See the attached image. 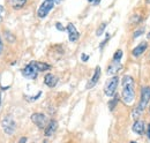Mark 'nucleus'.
Returning a JSON list of instances; mask_svg holds the SVG:
<instances>
[{
    "instance_id": "nucleus-1",
    "label": "nucleus",
    "mask_w": 150,
    "mask_h": 143,
    "mask_svg": "<svg viewBox=\"0 0 150 143\" xmlns=\"http://www.w3.org/2000/svg\"><path fill=\"white\" fill-rule=\"evenodd\" d=\"M135 84L134 79L131 75H125L122 77V99L126 104L133 103L135 98Z\"/></svg>"
},
{
    "instance_id": "nucleus-2",
    "label": "nucleus",
    "mask_w": 150,
    "mask_h": 143,
    "mask_svg": "<svg viewBox=\"0 0 150 143\" xmlns=\"http://www.w3.org/2000/svg\"><path fill=\"white\" fill-rule=\"evenodd\" d=\"M119 84V77L117 75H113L112 77L105 83V88H104V93L108 97H113L115 95V91Z\"/></svg>"
},
{
    "instance_id": "nucleus-3",
    "label": "nucleus",
    "mask_w": 150,
    "mask_h": 143,
    "mask_svg": "<svg viewBox=\"0 0 150 143\" xmlns=\"http://www.w3.org/2000/svg\"><path fill=\"white\" fill-rule=\"evenodd\" d=\"M54 5H56V2H54V1H52V0H44V1L40 4L39 8H38L37 16L39 18H46V16H47V14L53 9Z\"/></svg>"
},
{
    "instance_id": "nucleus-4",
    "label": "nucleus",
    "mask_w": 150,
    "mask_h": 143,
    "mask_svg": "<svg viewBox=\"0 0 150 143\" xmlns=\"http://www.w3.org/2000/svg\"><path fill=\"white\" fill-rule=\"evenodd\" d=\"M150 102V87L146 86V87H142L141 89V96H140V102L137 104V108H140L142 112L144 111V108L148 106Z\"/></svg>"
},
{
    "instance_id": "nucleus-5",
    "label": "nucleus",
    "mask_w": 150,
    "mask_h": 143,
    "mask_svg": "<svg viewBox=\"0 0 150 143\" xmlns=\"http://www.w3.org/2000/svg\"><path fill=\"white\" fill-rule=\"evenodd\" d=\"M1 127L4 129V132L7 134V135H12L14 132H15V128H16V125H15V121L14 119L11 117V115H7L2 119L1 121Z\"/></svg>"
},
{
    "instance_id": "nucleus-6",
    "label": "nucleus",
    "mask_w": 150,
    "mask_h": 143,
    "mask_svg": "<svg viewBox=\"0 0 150 143\" xmlns=\"http://www.w3.org/2000/svg\"><path fill=\"white\" fill-rule=\"evenodd\" d=\"M38 71L35 66V62H30L23 69H22V75L25 77V79H29V80H34L37 77Z\"/></svg>"
},
{
    "instance_id": "nucleus-7",
    "label": "nucleus",
    "mask_w": 150,
    "mask_h": 143,
    "mask_svg": "<svg viewBox=\"0 0 150 143\" xmlns=\"http://www.w3.org/2000/svg\"><path fill=\"white\" fill-rule=\"evenodd\" d=\"M31 121L37 126L38 128L46 127V125H47V118L43 113H34V114H31Z\"/></svg>"
},
{
    "instance_id": "nucleus-8",
    "label": "nucleus",
    "mask_w": 150,
    "mask_h": 143,
    "mask_svg": "<svg viewBox=\"0 0 150 143\" xmlns=\"http://www.w3.org/2000/svg\"><path fill=\"white\" fill-rule=\"evenodd\" d=\"M147 49H148V42H146V40L141 42L137 46H135L132 50V54H133V57L137 58V57H140V55H142V54L144 53L147 51Z\"/></svg>"
},
{
    "instance_id": "nucleus-9",
    "label": "nucleus",
    "mask_w": 150,
    "mask_h": 143,
    "mask_svg": "<svg viewBox=\"0 0 150 143\" xmlns=\"http://www.w3.org/2000/svg\"><path fill=\"white\" fill-rule=\"evenodd\" d=\"M66 29H67V33H68V38H69V40H71V42H76V40L79 39V37H80V34H79L77 29L75 28L74 24H73V23H68Z\"/></svg>"
},
{
    "instance_id": "nucleus-10",
    "label": "nucleus",
    "mask_w": 150,
    "mask_h": 143,
    "mask_svg": "<svg viewBox=\"0 0 150 143\" xmlns=\"http://www.w3.org/2000/svg\"><path fill=\"white\" fill-rule=\"evenodd\" d=\"M132 130L137 135H143L146 132V125L142 120H135L132 126Z\"/></svg>"
},
{
    "instance_id": "nucleus-11",
    "label": "nucleus",
    "mask_w": 150,
    "mask_h": 143,
    "mask_svg": "<svg viewBox=\"0 0 150 143\" xmlns=\"http://www.w3.org/2000/svg\"><path fill=\"white\" fill-rule=\"evenodd\" d=\"M99 77H100V67L98 66V67H96V69H95L93 77H91V79L89 80V82L87 83V89H91V88H94L95 86L98 83Z\"/></svg>"
},
{
    "instance_id": "nucleus-12",
    "label": "nucleus",
    "mask_w": 150,
    "mask_h": 143,
    "mask_svg": "<svg viewBox=\"0 0 150 143\" xmlns=\"http://www.w3.org/2000/svg\"><path fill=\"white\" fill-rule=\"evenodd\" d=\"M57 128H58V122H57V120H54V119L50 120V121L47 122L46 127H45V136H46V137L52 136V135L54 134V132L57 130Z\"/></svg>"
},
{
    "instance_id": "nucleus-13",
    "label": "nucleus",
    "mask_w": 150,
    "mask_h": 143,
    "mask_svg": "<svg viewBox=\"0 0 150 143\" xmlns=\"http://www.w3.org/2000/svg\"><path fill=\"white\" fill-rule=\"evenodd\" d=\"M121 68H122V65L120 64V61H114V60H113L112 62L109 65L106 73H108L109 75H114V74H117L118 72L120 71Z\"/></svg>"
},
{
    "instance_id": "nucleus-14",
    "label": "nucleus",
    "mask_w": 150,
    "mask_h": 143,
    "mask_svg": "<svg viewBox=\"0 0 150 143\" xmlns=\"http://www.w3.org/2000/svg\"><path fill=\"white\" fill-rule=\"evenodd\" d=\"M44 83L47 86V87H50V88H54L56 87V84L58 83V79H57V76H54L53 74H46L45 75V77H44Z\"/></svg>"
},
{
    "instance_id": "nucleus-15",
    "label": "nucleus",
    "mask_w": 150,
    "mask_h": 143,
    "mask_svg": "<svg viewBox=\"0 0 150 143\" xmlns=\"http://www.w3.org/2000/svg\"><path fill=\"white\" fill-rule=\"evenodd\" d=\"M35 66L37 68L38 72H46L51 69V66L46 62H39V61H35Z\"/></svg>"
},
{
    "instance_id": "nucleus-16",
    "label": "nucleus",
    "mask_w": 150,
    "mask_h": 143,
    "mask_svg": "<svg viewBox=\"0 0 150 143\" xmlns=\"http://www.w3.org/2000/svg\"><path fill=\"white\" fill-rule=\"evenodd\" d=\"M8 1H9V5L15 9L22 8L27 2V0H8Z\"/></svg>"
},
{
    "instance_id": "nucleus-17",
    "label": "nucleus",
    "mask_w": 150,
    "mask_h": 143,
    "mask_svg": "<svg viewBox=\"0 0 150 143\" xmlns=\"http://www.w3.org/2000/svg\"><path fill=\"white\" fill-rule=\"evenodd\" d=\"M118 102H119V97H118V95H114L112 97V99L109 102V108H110V111H113L115 108Z\"/></svg>"
},
{
    "instance_id": "nucleus-18",
    "label": "nucleus",
    "mask_w": 150,
    "mask_h": 143,
    "mask_svg": "<svg viewBox=\"0 0 150 143\" xmlns=\"http://www.w3.org/2000/svg\"><path fill=\"white\" fill-rule=\"evenodd\" d=\"M142 111L140 110V108H137V107H135L134 110H133V112H132V117H133V119L134 120H139V118L142 115Z\"/></svg>"
},
{
    "instance_id": "nucleus-19",
    "label": "nucleus",
    "mask_w": 150,
    "mask_h": 143,
    "mask_svg": "<svg viewBox=\"0 0 150 143\" xmlns=\"http://www.w3.org/2000/svg\"><path fill=\"white\" fill-rule=\"evenodd\" d=\"M141 21H142V16L140 14H134L131 20V23L132 24H139Z\"/></svg>"
},
{
    "instance_id": "nucleus-20",
    "label": "nucleus",
    "mask_w": 150,
    "mask_h": 143,
    "mask_svg": "<svg viewBox=\"0 0 150 143\" xmlns=\"http://www.w3.org/2000/svg\"><path fill=\"white\" fill-rule=\"evenodd\" d=\"M106 25H108V23H106V22H103V23L99 25V28L97 29V31H96V35H97V36L103 35V33H104V30H105Z\"/></svg>"
},
{
    "instance_id": "nucleus-21",
    "label": "nucleus",
    "mask_w": 150,
    "mask_h": 143,
    "mask_svg": "<svg viewBox=\"0 0 150 143\" xmlns=\"http://www.w3.org/2000/svg\"><path fill=\"white\" fill-rule=\"evenodd\" d=\"M144 31H146V28H144V27H141L140 29L135 30V33L133 34V38H137V37H140V36H142L144 34Z\"/></svg>"
},
{
    "instance_id": "nucleus-22",
    "label": "nucleus",
    "mask_w": 150,
    "mask_h": 143,
    "mask_svg": "<svg viewBox=\"0 0 150 143\" xmlns=\"http://www.w3.org/2000/svg\"><path fill=\"white\" fill-rule=\"evenodd\" d=\"M122 51L121 50H117V52L113 54V60L114 61H120L121 58H122Z\"/></svg>"
},
{
    "instance_id": "nucleus-23",
    "label": "nucleus",
    "mask_w": 150,
    "mask_h": 143,
    "mask_svg": "<svg viewBox=\"0 0 150 143\" xmlns=\"http://www.w3.org/2000/svg\"><path fill=\"white\" fill-rule=\"evenodd\" d=\"M5 35H6V38H7V40H8L9 43H13V42L15 40V37L11 35V33H9V31H6V34H5Z\"/></svg>"
},
{
    "instance_id": "nucleus-24",
    "label": "nucleus",
    "mask_w": 150,
    "mask_h": 143,
    "mask_svg": "<svg viewBox=\"0 0 150 143\" xmlns=\"http://www.w3.org/2000/svg\"><path fill=\"white\" fill-rule=\"evenodd\" d=\"M109 39H110V35L108 34V35H106V38H105V39H104V40H103V42H102V43L99 44V47H100V50H102V49L104 47V45H105V44H106V43L109 42Z\"/></svg>"
},
{
    "instance_id": "nucleus-25",
    "label": "nucleus",
    "mask_w": 150,
    "mask_h": 143,
    "mask_svg": "<svg viewBox=\"0 0 150 143\" xmlns=\"http://www.w3.org/2000/svg\"><path fill=\"white\" fill-rule=\"evenodd\" d=\"M56 28L58 29V30H60V31H64V30H65V27H64V25H62L60 22H57V23H56Z\"/></svg>"
},
{
    "instance_id": "nucleus-26",
    "label": "nucleus",
    "mask_w": 150,
    "mask_h": 143,
    "mask_svg": "<svg viewBox=\"0 0 150 143\" xmlns=\"http://www.w3.org/2000/svg\"><path fill=\"white\" fill-rule=\"evenodd\" d=\"M81 59H82V61H88L89 60V55L88 54H86V53H82V55H81Z\"/></svg>"
},
{
    "instance_id": "nucleus-27",
    "label": "nucleus",
    "mask_w": 150,
    "mask_h": 143,
    "mask_svg": "<svg viewBox=\"0 0 150 143\" xmlns=\"http://www.w3.org/2000/svg\"><path fill=\"white\" fill-rule=\"evenodd\" d=\"M147 136H148V139L150 140V124L147 125Z\"/></svg>"
},
{
    "instance_id": "nucleus-28",
    "label": "nucleus",
    "mask_w": 150,
    "mask_h": 143,
    "mask_svg": "<svg viewBox=\"0 0 150 143\" xmlns=\"http://www.w3.org/2000/svg\"><path fill=\"white\" fill-rule=\"evenodd\" d=\"M88 1L91 2V4H94V5H98L100 2V0H88Z\"/></svg>"
},
{
    "instance_id": "nucleus-29",
    "label": "nucleus",
    "mask_w": 150,
    "mask_h": 143,
    "mask_svg": "<svg viewBox=\"0 0 150 143\" xmlns=\"http://www.w3.org/2000/svg\"><path fill=\"white\" fill-rule=\"evenodd\" d=\"M25 142H27V137H24V136L21 137V139L19 140V143H25Z\"/></svg>"
},
{
    "instance_id": "nucleus-30",
    "label": "nucleus",
    "mask_w": 150,
    "mask_h": 143,
    "mask_svg": "<svg viewBox=\"0 0 150 143\" xmlns=\"http://www.w3.org/2000/svg\"><path fill=\"white\" fill-rule=\"evenodd\" d=\"M4 12H5V9H4V7H2L1 5H0V20H1V16H2Z\"/></svg>"
},
{
    "instance_id": "nucleus-31",
    "label": "nucleus",
    "mask_w": 150,
    "mask_h": 143,
    "mask_svg": "<svg viewBox=\"0 0 150 143\" xmlns=\"http://www.w3.org/2000/svg\"><path fill=\"white\" fill-rule=\"evenodd\" d=\"M2 52V42H1V38H0V54Z\"/></svg>"
},
{
    "instance_id": "nucleus-32",
    "label": "nucleus",
    "mask_w": 150,
    "mask_h": 143,
    "mask_svg": "<svg viewBox=\"0 0 150 143\" xmlns=\"http://www.w3.org/2000/svg\"><path fill=\"white\" fill-rule=\"evenodd\" d=\"M52 1H54L56 4H59V2H61V0H52Z\"/></svg>"
},
{
    "instance_id": "nucleus-33",
    "label": "nucleus",
    "mask_w": 150,
    "mask_h": 143,
    "mask_svg": "<svg viewBox=\"0 0 150 143\" xmlns=\"http://www.w3.org/2000/svg\"><path fill=\"white\" fill-rule=\"evenodd\" d=\"M146 2H147V4H150V0H146Z\"/></svg>"
},
{
    "instance_id": "nucleus-34",
    "label": "nucleus",
    "mask_w": 150,
    "mask_h": 143,
    "mask_svg": "<svg viewBox=\"0 0 150 143\" xmlns=\"http://www.w3.org/2000/svg\"><path fill=\"white\" fill-rule=\"evenodd\" d=\"M147 37H148V39H150V33L148 34V36H147Z\"/></svg>"
},
{
    "instance_id": "nucleus-35",
    "label": "nucleus",
    "mask_w": 150,
    "mask_h": 143,
    "mask_svg": "<svg viewBox=\"0 0 150 143\" xmlns=\"http://www.w3.org/2000/svg\"><path fill=\"white\" fill-rule=\"evenodd\" d=\"M131 143H137V142H135V141H132Z\"/></svg>"
},
{
    "instance_id": "nucleus-36",
    "label": "nucleus",
    "mask_w": 150,
    "mask_h": 143,
    "mask_svg": "<svg viewBox=\"0 0 150 143\" xmlns=\"http://www.w3.org/2000/svg\"><path fill=\"white\" fill-rule=\"evenodd\" d=\"M0 103H1V95H0Z\"/></svg>"
},
{
    "instance_id": "nucleus-37",
    "label": "nucleus",
    "mask_w": 150,
    "mask_h": 143,
    "mask_svg": "<svg viewBox=\"0 0 150 143\" xmlns=\"http://www.w3.org/2000/svg\"><path fill=\"white\" fill-rule=\"evenodd\" d=\"M149 112H150V106H149Z\"/></svg>"
}]
</instances>
